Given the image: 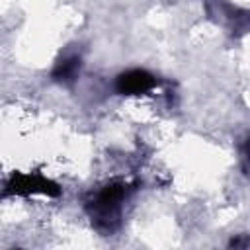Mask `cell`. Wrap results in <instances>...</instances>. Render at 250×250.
I'll return each mask as SVG.
<instances>
[{
	"label": "cell",
	"mask_w": 250,
	"mask_h": 250,
	"mask_svg": "<svg viewBox=\"0 0 250 250\" xmlns=\"http://www.w3.org/2000/svg\"><path fill=\"white\" fill-rule=\"evenodd\" d=\"M230 248H236V246H250V238H232L229 242Z\"/></svg>",
	"instance_id": "obj_5"
},
{
	"label": "cell",
	"mask_w": 250,
	"mask_h": 250,
	"mask_svg": "<svg viewBox=\"0 0 250 250\" xmlns=\"http://www.w3.org/2000/svg\"><path fill=\"white\" fill-rule=\"evenodd\" d=\"M158 84L156 76H152L150 72H146L145 68H131L121 72L115 78V90L121 96H139V94H146L150 92L154 86Z\"/></svg>",
	"instance_id": "obj_3"
},
{
	"label": "cell",
	"mask_w": 250,
	"mask_h": 250,
	"mask_svg": "<svg viewBox=\"0 0 250 250\" xmlns=\"http://www.w3.org/2000/svg\"><path fill=\"white\" fill-rule=\"evenodd\" d=\"M127 188L129 186L123 182H109L107 186H104L102 191L96 195V199L90 205L92 219H96V223H104L109 227V223L115 221V217L119 215L121 201L129 193Z\"/></svg>",
	"instance_id": "obj_1"
},
{
	"label": "cell",
	"mask_w": 250,
	"mask_h": 250,
	"mask_svg": "<svg viewBox=\"0 0 250 250\" xmlns=\"http://www.w3.org/2000/svg\"><path fill=\"white\" fill-rule=\"evenodd\" d=\"M78 70H80V57L70 55V57H62V59L55 64L51 76H53V80H57V82H72L74 76L78 74Z\"/></svg>",
	"instance_id": "obj_4"
},
{
	"label": "cell",
	"mask_w": 250,
	"mask_h": 250,
	"mask_svg": "<svg viewBox=\"0 0 250 250\" xmlns=\"http://www.w3.org/2000/svg\"><path fill=\"white\" fill-rule=\"evenodd\" d=\"M31 193H45V195L57 197L61 193V188L39 172H33V174L14 172L6 182L4 195H31Z\"/></svg>",
	"instance_id": "obj_2"
}]
</instances>
